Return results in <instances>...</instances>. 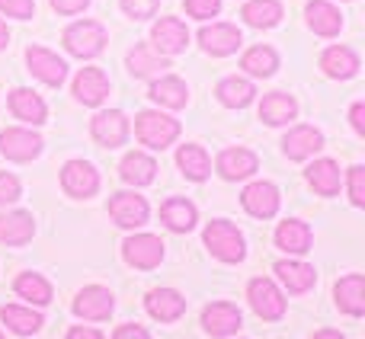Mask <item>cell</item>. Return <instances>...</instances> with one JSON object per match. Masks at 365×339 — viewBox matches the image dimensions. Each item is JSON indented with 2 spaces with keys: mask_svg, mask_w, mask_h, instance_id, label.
<instances>
[{
  "mask_svg": "<svg viewBox=\"0 0 365 339\" xmlns=\"http://www.w3.org/2000/svg\"><path fill=\"white\" fill-rule=\"evenodd\" d=\"M240 205L253 218H272L279 212V189L272 182H250L240 195Z\"/></svg>",
  "mask_w": 365,
  "mask_h": 339,
  "instance_id": "cell-15",
  "label": "cell"
},
{
  "mask_svg": "<svg viewBox=\"0 0 365 339\" xmlns=\"http://www.w3.org/2000/svg\"><path fill=\"white\" fill-rule=\"evenodd\" d=\"M19 179L13 173H0V208L4 205H10V202H16L19 199Z\"/></svg>",
  "mask_w": 365,
  "mask_h": 339,
  "instance_id": "cell-42",
  "label": "cell"
},
{
  "mask_svg": "<svg viewBox=\"0 0 365 339\" xmlns=\"http://www.w3.org/2000/svg\"><path fill=\"white\" fill-rule=\"evenodd\" d=\"M158 6H160V0H122V10L132 19H151L158 13Z\"/></svg>",
  "mask_w": 365,
  "mask_h": 339,
  "instance_id": "cell-39",
  "label": "cell"
},
{
  "mask_svg": "<svg viewBox=\"0 0 365 339\" xmlns=\"http://www.w3.org/2000/svg\"><path fill=\"white\" fill-rule=\"evenodd\" d=\"M247 298H250L253 311H257L263 320H279V317L285 314V298H282V291L276 288V282H269V278H253V282L247 285Z\"/></svg>",
  "mask_w": 365,
  "mask_h": 339,
  "instance_id": "cell-6",
  "label": "cell"
},
{
  "mask_svg": "<svg viewBox=\"0 0 365 339\" xmlns=\"http://www.w3.org/2000/svg\"><path fill=\"white\" fill-rule=\"evenodd\" d=\"M304 13H308V26L317 32V36L330 38L343 29V13L336 10L334 4H327V0H311Z\"/></svg>",
  "mask_w": 365,
  "mask_h": 339,
  "instance_id": "cell-25",
  "label": "cell"
},
{
  "mask_svg": "<svg viewBox=\"0 0 365 339\" xmlns=\"http://www.w3.org/2000/svg\"><path fill=\"white\" fill-rule=\"evenodd\" d=\"M218 100H221V106H227V109H244L247 103H253V83L250 80H244V77H225V80L218 83Z\"/></svg>",
  "mask_w": 365,
  "mask_h": 339,
  "instance_id": "cell-37",
  "label": "cell"
},
{
  "mask_svg": "<svg viewBox=\"0 0 365 339\" xmlns=\"http://www.w3.org/2000/svg\"><path fill=\"white\" fill-rule=\"evenodd\" d=\"M311 339H346V336H343L340 330H317V333L311 336Z\"/></svg>",
  "mask_w": 365,
  "mask_h": 339,
  "instance_id": "cell-48",
  "label": "cell"
},
{
  "mask_svg": "<svg viewBox=\"0 0 365 339\" xmlns=\"http://www.w3.org/2000/svg\"><path fill=\"white\" fill-rule=\"evenodd\" d=\"M90 132L100 141L103 147H122L128 138V119L119 109H109V113H96L90 122Z\"/></svg>",
  "mask_w": 365,
  "mask_h": 339,
  "instance_id": "cell-13",
  "label": "cell"
},
{
  "mask_svg": "<svg viewBox=\"0 0 365 339\" xmlns=\"http://www.w3.org/2000/svg\"><path fill=\"white\" fill-rule=\"evenodd\" d=\"M115 308V298L109 288H100V285H87L81 295L74 298V314L83 317V320H106Z\"/></svg>",
  "mask_w": 365,
  "mask_h": 339,
  "instance_id": "cell-12",
  "label": "cell"
},
{
  "mask_svg": "<svg viewBox=\"0 0 365 339\" xmlns=\"http://www.w3.org/2000/svg\"><path fill=\"white\" fill-rule=\"evenodd\" d=\"M122 256L135 269H154L164 259V240L154 237V234H135L122 244Z\"/></svg>",
  "mask_w": 365,
  "mask_h": 339,
  "instance_id": "cell-4",
  "label": "cell"
},
{
  "mask_svg": "<svg viewBox=\"0 0 365 339\" xmlns=\"http://www.w3.org/2000/svg\"><path fill=\"white\" fill-rule=\"evenodd\" d=\"M0 154L6 160L26 164V160L42 154V138L36 132H29V128H6V132H0Z\"/></svg>",
  "mask_w": 365,
  "mask_h": 339,
  "instance_id": "cell-5",
  "label": "cell"
},
{
  "mask_svg": "<svg viewBox=\"0 0 365 339\" xmlns=\"http://www.w3.org/2000/svg\"><path fill=\"white\" fill-rule=\"evenodd\" d=\"M151 100L167 109H182L189 100V90L180 77H158V80L151 83Z\"/></svg>",
  "mask_w": 365,
  "mask_h": 339,
  "instance_id": "cell-31",
  "label": "cell"
},
{
  "mask_svg": "<svg viewBox=\"0 0 365 339\" xmlns=\"http://www.w3.org/2000/svg\"><path fill=\"white\" fill-rule=\"evenodd\" d=\"M87 4L90 0H51V6H55L58 13H81Z\"/></svg>",
  "mask_w": 365,
  "mask_h": 339,
  "instance_id": "cell-45",
  "label": "cell"
},
{
  "mask_svg": "<svg viewBox=\"0 0 365 339\" xmlns=\"http://www.w3.org/2000/svg\"><path fill=\"white\" fill-rule=\"evenodd\" d=\"M259 167L257 154L247 151V147H227V151L218 154V173L225 176V179H247V176H253Z\"/></svg>",
  "mask_w": 365,
  "mask_h": 339,
  "instance_id": "cell-21",
  "label": "cell"
},
{
  "mask_svg": "<svg viewBox=\"0 0 365 339\" xmlns=\"http://www.w3.org/2000/svg\"><path fill=\"white\" fill-rule=\"evenodd\" d=\"M321 147H324V135L311 125L292 128V132L282 138V151L289 160H308L311 154H317Z\"/></svg>",
  "mask_w": 365,
  "mask_h": 339,
  "instance_id": "cell-17",
  "label": "cell"
},
{
  "mask_svg": "<svg viewBox=\"0 0 365 339\" xmlns=\"http://www.w3.org/2000/svg\"><path fill=\"white\" fill-rule=\"evenodd\" d=\"M295 113H298V106L289 93H269L259 103V119L266 125H285V122L295 119Z\"/></svg>",
  "mask_w": 365,
  "mask_h": 339,
  "instance_id": "cell-30",
  "label": "cell"
},
{
  "mask_svg": "<svg viewBox=\"0 0 365 339\" xmlns=\"http://www.w3.org/2000/svg\"><path fill=\"white\" fill-rule=\"evenodd\" d=\"M221 10V0H186V13L195 19H208Z\"/></svg>",
  "mask_w": 365,
  "mask_h": 339,
  "instance_id": "cell-43",
  "label": "cell"
},
{
  "mask_svg": "<svg viewBox=\"0 0 365 339\" xmlns=\"http://www.w3.org/2000/svg\"><path fill=\"white\" fill-rule=\"evenodd\" d=\"M0 13L16 19H29L36 13V0H0Z\"/></svg>",
  "mask_w": 365,
  "mask_h": 339,
  "instance_id": "cell-41",
  "label": "cell"
},
{
  "mask_svg": "<svg viewBox=\"0 0 365 339\" xmlns=\"http://www.w3.org/2000/svg\"><path fill=\"white\" fill-rule=\"evenodd\" d=\"M135 132H138V141L154 151H164L173 141L180 138V122L170 119L164 113H154V109H145L138 113V122H135Z\"/></svg>",
  "mask_w": 365,
  "mask_h": 339,
  "instance_id": "cell-1",
  "label": "cell"
},
{
  "mask_svg": "<svg viewBox=\"0 0 365 339\" xmlns=\"http://www.w3.org/2000/svg\"><path fill=\"white\" fill-rule=\"evenodd\" d=\"M13 288H16L19 298H26L29 304H38V308L51 301V285H48V278H42L38 272H23V276L13 282Z\"/></svg>",
  "mask_w": 365,
  "mask_h": 339,
  "instance_id": "cell-38",
  "label": "cell"
},
{
  "mask_svg": "<svg viewBox=\"0 0 365 339\" xmlns=\"http://www.w3.org/2000/svg\"><path fill=\"white\" fill-rule=\"evenodd\" d=\"M276 272H279V278H282L285 288L295 291V295L311 291V288H314V282H317L314 266L298 263V259H282V263H276Z\"/></svg>",
  "mask_w": 365,
  "mask_h": 339,
  "instance_id": "cell-24",
  "label": "cell"
},
{
  "mask_svg": "<svg viewBox=\"0 0 365 339\" xmlns=\"http://www.w3.org/2000/svg\"><path fill=\"white\" fill-rule=\"evenodd\" d=\"M36 234V221L29 212H6L0 214V244L6 246H23Z\"/></svg>",
  "mask_w": 365,
  "mask_h": 339,
  "instance_id": "cell-22",
  "label": "cell"
},
{
  "mask_svg": "<svg viewBox=\"0 0 365 339\" xmlns=\"http://www.w3.org/2000/svg\"><path fill=\"white\" fill-rule=\"evenodd\" d=\"M74 96L83 106H100L109 96V77L103 74L100 68H83L81 74L74 77Z\"/></svg>",
  "mask_w": 365,
  "mask_h": 339,
  "instance_id": "cell-18",
  "label": "cell"
},
{
  "mask_svg": "<svg viewBox=\"0 0 365 339\" xmlns=\"http://www.w3.org/2000/svg\"><path fill=\"white\" fill-rule=\"evenodd\" d=\"M61 186L74 199H90L100 189V173L87 164V160H71L61 170Z\"/></svg>",
  "mask_w": 365,
  "mask_h": 339,
  "instance_id": "cell-11",
  "label": "cell"
},
{
  "mask_svg": "<svg viewBox=\"0 0 365 339\" xmlns=\"http://www.w3.org/2000/svg\"><path fill=\"white\" fill-rule=\"evenodd\" d=\"M160 221H164L170 231L177 234H186L195 227V221H199V212H195L192 202L186 199H167L164 205H160Z\"/></svg>",
  "mask_w": 365,
  "mask_h": 339,
  "instance_id": "cell-27",
  "label": "cell"
},
{
  "mask_svg": "<svg viewBox=\"0 0 365 339\" xmlns=\"http://www.w3.org/2000/svg\"><path fill=\"white\" fill-rule=\"evenodd\" d=\"M113 339H151V336H148V330L138 327V323H122L113 333Z\"/></svg>",
  "mask_w": 365,
  "mask_h": 339,
  "instance_id": "cell-44",
  "label": "cell"
},
{
  "mask_svg": "<svg viewBox=\"0 0 365 339\" xmlns=\"http://www.w3.org/2000/svg\"><path fill=\"white\" fill-rule=\"evenodd\" d=\"M68 339H103L100 330H93V327H74L68 333Z\"/></svg>",
  "mask_w": 365,
  "mask_h": 339,
  "instance_id": "cell-47",
  "label": "cell"
},
{
  "mask_svg": "<svg viewBox=\"0 0 365 339\" xmlns=\"http://www.w3.org/2000/svg\"><path fill=\"white\" fill-rule=\"evenodd\" d=\"M145 308H148V314H151L154 320L173 323V320H180L182 311H186V298H182L180 291H173V288H154V291H148Z\"/></svg>",
  "mask_w": 365,
  "mask_h": 339,
  "instance_id": "cell-16",
  "label": "cell"
},
{
  "mask_svg": "<svg viewBox=\"0 0 365 339\" xmlns=\"http://www.w3.org/2000/svg\"><path fill=\"white\" fill-rule=\"evenodd\" d=\"M186 42H189V29H186V23H182V19L164 16V19H158V23H154L151 45H154V51H158V55H164V58L180 55V51L186 48Z\"/></svg>",
  "mask_w": 365,
  "mask_h": 339,
  "instance_id": "cell-7",
  "label": "cell"
},
{
  "mask_svg": "<svg viewBox=\"0 0 365 339\" xmlns=\"http://www.w3.org/2000/svg\"><path fill=\"white\" fill-rule=\"evenodd\" d=\"M321 68L327 77L349 80V77H356V71H359V55H356L353 48H346V45H330L321 55Z\"/></svg>",
  "mask_w": 365,
  "mask_h": 339,
  "instance_id": "cell-23",
  "label": "cell"
},
{
  "mask_svg": "<svg viewBox=\"0 0 365 339\" xmlns=\"http://www.w3.org/2000/svg\"><path fill=\"white\" fill-rule=\"evenodd\" d=\"M6 42H10V29H6V23L0 19V51L6 48Z\"/></svg>",
  "mask_w": 365,
  "mask_h": 339,
  "instance_id": "cell-49",
  "label": "cell"
},
{
  "mask_svg": "<svg viewBox=\"0 0 365 339\" xmlns=\"http://www.w3.org/2000/svg\"><path fill=\"white\" fill-rule=\"evenodd\" d=\"M240 16H244V23L253 26V29H272V26H279V19H282V4H279V0H247Z\"/></svg>",
  "mask_w": 365,
  "mask_h": 339,
  "instance_id": "cell-28",
  "label": "cell"
},
{
  "mask_svg": "<svg viewBox=\"0 0 365 339\" xmlns=\"http://www.w3.org/2000/svg\"><path fill=\"white\" fill-rule=\"evenodd\" d=\"M334 295H336V308H340L343 314H349V317L365 314V276H359V272L340 278Z\"/></svg>",
  "mask_w": 365,
  "mask_h": 339,
  "instance_id": "cell-20",
  "label": "cell"
},
{
  "mask_svg": "<svg viewBox=\"0 0 365 339\" xmlns=\"http://www.w3.org/2000/svg\"><path fill=\"white\" fill-rule=\"evenodd\" d=\"M311 244H314V234H311V227L304 224V221L298 218H289L279 224L276 231V246L285 253H292V256H302V253L311 250Z\"/></svg>",
  "mask_w": 365,
  "mask_h": 339,
  "instance_id": "cell-19",
  "label": "cell"
},
{
  "mask_svg": "<svg viewBox=\"0 0 365 339\" xmlns=\"http://www.w3.org/2000/svg\"><path fill=\"white\" fill-rule=\"evenodd\" d=\"M167 68H170V61H167L164 55H158L154 48H148V45H135V48L128 51V71H132L135 77H151V80H158Z\"/></svg>",
  "mask_w": 365,
  "mask_h": 339,
  "instance_id": "cell-26",
  "label": "cell"
},
{
  "mask_svg": "<svg viewBox=\"0 0 365 339\" xmlns=\"http://www.w3.org/2000/svg\"><path fill=\"white\" fill-rule=\"evenodd\" d=\"M119 173H122V179L132 182V186H148V182H154V176H158V164H154V157L135 151L122 160Z\"/></svg>",
  "mask_w": 365,
  "mask_h": 339,
  "instance_id": "cell-35",
  "label": "cell"
},
{
  "mask_svg": "<svg viewBox=\"0 0 365 339\" xmlns=\"http://www.w3.org/2000/svg\"><path fill=\"white\" fill-rule=\"evenodd\" d=\"M202 327H205L208 336H234L240 327H244V317H240V311L234 308V304L227 301H215L208 304L205 311H202Z\"/></svg>",
  "mask_w": 365,
  "mask_h": 339,
  "instance_id": "cell-10",
  "label": "cell"
},
{
  "mask_svg": "<svg viewBox=\"0 0 365 339\" xmlns=\"http://www.w3.org/2000/svg\"><path fill=\"white\" fill-rule=\"evenodd\" d=\"M349 199L365 208V167H349Z\"/></svg>",
  "mask_w": 365,
  "mask_h": 339,
  "instance_id": "cell-40",
  "label": "cell"
},
{
  "mask_svg": "<svg viewBox=\"0 0 365 339\" xmlns=\"http://www.w3.org/2000/svg\"><path fill=\"white\" fill-rule=\"evenodd\" d=\"M10 109H13V115H16V119L29 122V125H42L45 115H48V109H45V103L38 100V93H32V90H26V87L13 90Z\"/></svg>",
  "mask_w": 365,
  "mask_h": 339,
  "instance_id": "cell-29",
  "label": "cell"
},
{
  "mask_svg": "<svg viewBox=\"0 0 365 339\" xmlns=\"http://www.w3.org/2000/svg\"><path fill=\"white\" fill-rule=\"evenodd\" d=\"M205 246L221 263H240V259L247 256L244 234H240L231 221H212V224L205 227Z\"/></svg>",
  "mask_w": 365,
  "mask_h": 339,
  "instance_id": "cell-2",
  "label": "cell"
},
{
  "mask_svg": "<svg viewBox=\"0 0 365 339\" xmlns=\"http://www.w3.org/2000/svg\"><path fill=\"white\" fill-rule=\"evenodd\" d=\"M0 320L6 323V327L13 330V333L19 336H32L42 330V314H36L32 308H19V304H6V308H0Z\"/></svg>",
  "mask_w": 365,
  "mask_h": 339,
  "instance_id": "cell-33",
  "label": "cell"
},
{
  "mask_svg": "<svg viewBox=\"0 0 365 339\" xmlns=\"http://www.w3.org/2000/svg\"><path fill=\"white\" fill-rule=\"evenodd\" d=\"M177 164L182 170V176L192 182H202L208 173H212V160H208V154L202 151L199 145H182L177 151Z\"/></svg>",
  "mask_w": 365,
  "mask_h": 339,
  "instance_id": "cell-34",
  "label": "cell"
},
{
  "mask_svg": "<svg viewBox=\"0 0 365 339\" xmlns=\"http://www.w3.org/2000/svg\"><path fill=\"white\" fill-rule=\"evenodd\" d=\"M109 214L119 227H141L148 221V202L145 195L135 192H115L109 199Z\"/></svg>",
  "mask_w": 365,
  "mask_h": 339,
  "instance_id": "cell-14",
  "label": "cell"
},
{
  "mask_svg": "<svg viewBox=\"0 0 365 339\" xmlns=\"http://www.w3.org/2000/svg\"><path fill=\"white\" fill-rule=\"evenodd\" d=\"M240 68H244L247 74H253V77H272L276 74V68H279V55L269 48V45H253V48L244 51Z\"/></svg>",
  "mask_w": 365,
  "mask_h": 339,
  "instance_id": "cell-36",
  "label": "cell"
},
{
  "mask_svg": "<svg viewBox=\"0 0 365 339\" xmlns=\"http://www.w3.org/2000/svg\"><path fill=\"white\" fill-rule=\"evenodd\" d=\"M308 182L311 189H314L317 195H336L340 192V167L334 164V160H314V164L308 167Z\"/></svg>",
  "mask_w": 365,
  "mask_h": 339,
  "instance_id": "cell-32",
  "label": "cell"
},
{
  "mask_svg": "<svg viewBox=\"0 0 365 339\" xmlns=\"http://www.w3.org/2000/svg\"><path fill=\"white\" fill-rule=\"evenodd\" d=\"M349 119H353V128L365 138V103H356L353 109H349Z\"/></svg>",
  "mask_w": 365,
  "mask_h": 339,
  "instance_id": "cell-46",
  "label": "cell"
},
{
  "mask_svg": "<svg viewBox=\"0 0 365 339\" xmlns=\"http://www.w3.org/2000/svg\"><path fill=\"white\" fill-rule=\"evenodd\" d=\"M199 42H202V48H205L208 55L225 58V55H234V51L240 48L244 36H240V29L237 26H231V23H212V26H202Z\"/></svg>",
  "mask_w": 365,
  "mask_h": 339,
  "instance_id": "cell-9",
  "label": "cell"
},
{
  "mask_svg": "<svg viewBox=\"0 0 365 339\" xmlns=\"http://www.w3.org/2000/svg\"><path fill=\"white\" fill-rule=\"evenodd\" d=\"M0 339H4V336H0Z\"/></svg>",
  "mask_w": 365,
  "mask_h": 339,
  "instance_id": "cell-50",
  "label": "cell"
},
{
  "mask_svg": "<svg viewBox=\"0 0 365 339\" xmlns=\"http://www.w3.org/2000/svg\"><path fill=\"white\" fill-rule=\"evenodd\" d=\"M64 48L77 58H96L106 48V29L96 19H81L64 29Z\"/></svg>",
  "mask_w": 365,
  "mask_h": 339,
  "instance_id": "cell-3",
  "label": "cell"
},
{
  "mask_svg": "<svg viewBox=\"0 0 365 339\" xmlns=\"http://www.w3.org/2000/svg\"><path fill=\"white\" fill-rule=\"evenodd\" d=\"M26 64H29L32 74L42 83H48V87H61L64 77H68V64H64L55 51L42 48V45H32V48L26 51Z\"/></svg>",
  "mask_w": 365,
  "mask_h": 339,
  "instance_id": "cell-8",
  "label": "cell"
}]
</instances>
